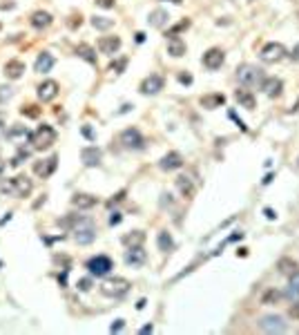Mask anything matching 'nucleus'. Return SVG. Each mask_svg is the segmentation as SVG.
I'll list each match as a JSON object with an SVG mask.
<instances>
[{
    "mask_svg": "<svg viewBox=\"0 0 299 335\" xmlns=\"http://www.w3.org/2000/svg\"><path fill=\"white\" fill-rule=\"evenodd\" d=\"M266 217H268V219H275L277 214H275V213H272V210H270V208H266Z\"/></svg>",
    "mask_w": 299,
    "mask_h": 335,
    "instance_id": "nucleus-50",
    "label": "nucleus"
},
{
    "mask_svg": "<svg viewBox=\"0 0 299 335\" xmlns=\"http://www.w3.org/2000/svg\"><path fill=\"white\" fill-rule=\"evenodd\" d=\"M259 329L264 333H286L288 324L284 322L282 315H264L261 322H259Z\"/></svg>",
    "mask_w": 299,
    "mask_h": 335,
    "instance_id": "nucleus-9",
    "label": "nucleus"
},
{
    "mask_svg": "<svg viewBox=\"0 0 299 335\" xmlns=\"http://www.w3.org/2000/svg\"><path fill=\"white\" fill-rule=\"evenodd\" d=\"M98 7H103V9H109V7H114V0H94Z\"/></svg>",
    "mask_w": 299,
    "mask_h": 335,
    "instance_id": "nucleus-39",
    "label": "nucleus"
},
{
    "mask_svg": "<svg viewBox=\"0 0 299 335\" xmlns=\"http://www.w3.org/2000/svg\"><path fill=\"white\" fill-rule=\"evenodd\" d=\"M60 226L72 228L76 244H81V246H87V244H92L94 239H96V226H94V221L90 219V217L72 214V217H67V219L60 221Z\"/></svg>",
    "mask_w": 299,
    "mask_h": 335,
    "instance_id": "nucleus-1",
    "label": "nucleus"
},
{
    "mask_svg": "<svg viewBox=\"0 0 299 335\" xmlns=\"http://www.w3.org/2000/svg\"><path fill=\"white\" fill-rule=\"evenodd\" d=\"M277 268H279V273H282V275H293V273H297V261L284 257V259L277 261Z\"/></svg>",
    "mask_w": 299,
    "mask_h": 335,
    "instance_id": "nucleus-30",
    "label": "nucleus"
},
{
    "mask_svg": "<svg viewBox=\"0 0 299 335\" xmlns=\"http://www.w3.org/2000/svg\"><path fill=\"white\" fill-rule=\"evenodd\" d=\"M127 290H130V282L123 277H112L101 284V293L107 297H123Z\"/></svg>",
    "mask_w": 299,
    "mask_h": 335,
    "instance_id": "nucleus-5",
    "label": "nucleus"
},
{
    "mask_svg": "<svg viewBox=\"0 0 299 335\" xmlns=\"http://www.w3.org/2000/svg\"><path fill=\"white\" fill-rule=\"evenodd\" d=\"M12 96H14V90L9 85H7V87L5 85L0 87V103H7V101H9Z\"/></svg>",
    "mask_w": 299,
    "mask_h": 335,
    "instance_id": "nucleus-35",
    "label": "nucleus"
},
{
    "mask_svg": "<svg viewBox=\"0 0 299 335\" xmlns=\"http://www.w3.org/2000/svg\"><path fill=\"white\" fill-rule=\"evenodd\" d=\"M163 76L161 74H150L148 78H143L141 83V92L143 94H159L163 90Z\"/></svg>",
    "mask_w": 299,
    "mask_h": 335,
    "instance_id": "nucleus-14",
    "label": "nucleus"
},
{
    "mask_svg": "<svg viewBox=\"0 0 299 335\" xmlns=\"http://www.w3.org/2000/svg\"><path fill=\"white\" fill-rule=\"evenodd\" d=\"M31 25H34L36 29H45L52 25V14H47V12H36L31 14Z\"/></svg>",
    "mask_w": 299,
    "mask_h": 335,
    "instance_id": "nucleus-25",
    "label": "nucleus"
},
{
    "mask_svg": "<svg viewBox=\"0 0 299 335\" xmlns=\"http://www.w3.org/2000/svg\"><path fill=\"white\" fill-rule=\"evenodd\" d=\"M25 159H29V150H25V148H23V150H20V152H18V154L12 159V166H20V163L25 161Z\"/></svg>",
    "mask_w": 299,
    "mask_h": 335,
    "instance_id": "nucleus-36",
    "label": "nucleus"
},
{
    "mask_svg": "<svg viewBox=\"0 0 299 335\" xmlns=\"http://www.w3.org/2000/svg\"><path fill=\"white\" fill-rule=\"evenodd\" d=\"M123 326H125V324H123V320H116V324H112V326H109V331H112V333H116V331H121Z\"/></svg>",
    "mask_w": 299,
    "mask_h": 335,
    "instance_id": "nucleus-41",
    "label": "nucleus"
},
{
    "mask_svg": "<svg viewBox=\"0 0 299 335\" xmlns=\"http://www.w3.org/2000/svg\"><path fill=\"white\" fill-rule=\"evenodd\" d=\"M119 141H121L123 148H127V150H141L145 145V139L143 134L138 132L136 127H127V130H123L121 137H119Z\"/></svg>",
    "mask_w": 299,
    "mask_h": 335,
    "instance_id": "nucleus-7",
    "label": "nucleus"
},
{
    "mask_svg": "<svg viewBox=\"0 0 299 335\" xmlns=\"http://www.w3.org/2000/svg\"><path fill=\"white\" fill-rule=\"evenodd\" d=\"M224 61H225V54L219 47H212V49H208L203 54V67H208V70H219L224 65Z\"/></svg>",
    "mask_w": 299,
    "mask_h": 335,
    "instance_id": "nucleus-11",
    "label": "nucleus"
},
{
    "mask_svg": "<svg viewBox=\"0 0 299 335\" xmlns=\"http://www.w3.org/2000/svg\"><path fill=\"white\" fill-rule=\"evenodd\" d=\"M125 65H127V61H125V58H121V61H119V63H116V65H112V70H114V72H119V74H121V70H123V67H125Z\"/></svg>",
    "mask_w": 299,
    "mask_h": 335,
    "instance_id": "nucleus-40",
    "label": "nucleus"
},
{
    "mask_svg": "<svg viewBox=\"0 0 299 335\" xmlns=\"http://www.w3.org/2000/svg\"><path fill=\"white\" fill-rule=\"evenodd\" d=\"M179 81L185 83V85H190V83H192V76L190 74H181V76H179Z\"/></svg>",
    "mask_w": 299,
    "mask_h": 335,
    "instance_id": "nucleus-44",
    "label": "nucleus"
},
{
    "mask_svg": "<svg viewBox=\"0 0 299 335\" xmlns=\"http://www.w3.org/2000/svg\"><path fill=\"white\" fill-rule=\"evenodd\" d=\"M270 300H279V293H277V290H270V293L266 295V300H264V302H270Z\"/></svg>",
    "mask_w": 299,
    "mask_h": 335,
    "instance_id": "nucleus-45",
    "label": "nucleus"
},
{
    "mask_svg": "<svg viewBox=\"0 0 299 335\" xmlns=\"http://www.w3.org/2000/svg\"><path fill=\"white\" fill-rule=\"evenodd\" d=\"M20 112H23L25 116H29V119H36V116L41 114V110H38L36 105H27V107H23V110H20Z\"/></svg>",
    "mask_w": 299,
    "mask_h": 335,
    "instance_id": "nucleus-37",
    "label": "nucleus"
},
{
    "mask_svg": "<svg viewBox=\"0 0 299 335\" xmlns=\"http://www.w3.org/2000/svg\"><path fill=\"white\" fill-rule=\"evenodd\" d=\"M76 56L83 58V61H87L90 65H96V52H94L90 45H85V43L76 47Z\"/></svg>",
    "mask_w": 299,
    "mask_h": 335,
    "instance_id": "nucleus-27",
    "label": "nucleus"
},
{
    "mask_svg": "<svg viewBox=\"0 0 299 335\" xmlns=\"http://www.w3.org/2000/svg\"><path fill=\"white\" fill-rule=\"evenodd\" d=\"M2 134H5V121L0 119V137H2Z\"/></svg>",
    "mask_w": 299,
    "mask_h": 335,
    "instance_id": "nucleus-52",
    "label": "nucleus"
},
{
    "mask_svg": "<svg viewBox=\"0 0 299 335\" xmlns=\"http://www.w3.org/2000/svg\"><path fill=\"white\" fill-rule=\"evenodd\" d=\"M92 25H94V29H101V31H105V29L114 27V20H112V18H105V16H94L92 18Z\"/></svg>",
    "mask_w": 299,
    "mask_h": 335,
    "instance_id": "nucleus-33",
    "label": "nucleus"
},
{
    "mask_svg": "<svg viewBox=\"0 0 299 335\" xmlns=\"http://www.w3.org/2000/svg\"><path fill=\"white\" fill-rule=\"evenodd\" d=\"M150 25H152V27H159L161 29L163 25H167V20H170V16H167V12L165 9H156V12H152L150 14Z\"/></svg>",
    "mask_w": 299,
    "mask_h": 335,
    "instance_id": "nucleus-28",
    "label": "nucleus"
},
{
    "mask_svg": "<svg viewBox=\"0 0 299 335\" xmlns=\"http://www.w3.org/2000/svg\"><path fill=\"white\" fill-rule=\"evenodd\" d=\"M83 134H85V137H87V139H94V132H92V127H83Z\"/></svg>",
    "mask_w": 299,
    "mask_h": 335,
    "instance_id": "nucleus-47",
    "label": "nucleus"
},
{
    "mask_svg": "<svg viewBox=\"0 0 299 335\" xmlns=\"http://www.w3.org/2000/svg\"><path fill=\"white\" fill-rule=\"evenodd\" d=\"M90 286H92L90 279H81V282H78V289H81V290H90Z\"/></svg>",
    "mask_w": 299,
    "mask_h": 335,
    "instance_id": "nucleus-42",
    "label": "nucleus"
},
{
    "mask_svg": "<svg viewBox=\"0 0 299 335\" xmlns=\"http://www.w3.org/2000/svg\"><path fill=\"white\" fill-rule=\"evenodd\" d=\"M31 190H34V183H31V179H29L27 174H18L7 185H2V192H9L12 197H18V199L29 197Z\"/></svg>",
    "mask_w": 299,
    "mask_h": 335,
    "instance_id": "nucleus-4",
    "label": "nucleus"
},
{
    "mask_svg": "<svg viewBox=\"0 0 299 335\" xmlns=\"http://www.w3.org/2000/svg\"><path fill=\"white\" fill-rule=\"evenodd\" d=\"M286 295H288V297H299V271L290 275V282H288Z\"/></svg>",
    "mask_w": 299,
    "mask_h": 335,
    "instance_id": "nucleus-32",
    "label": "nucleus"
},
{
    "mask_svg": "<svg viewBox=\"0 0 299 335\" xmlns=\"http://www.w3.org/2000/svg\"><path fill=\"white\" fill-rule=\"evenodd\" d=\"M5 170H7V163L2 161V159H0V177H2V174H5Z\"/></svg>",
    "mask_w": 299,
    "mask_h": 335,
    "instance_id": "nucleus-49",
    "label": "nucleus"
},
{
    "mask_svg": "<svg viewBox=\"0 0 299 335\" xmlns=\"http://www.w3.org/2000/svg\"><path fill=\"white\" fill-rule=\"evenodd\" d=\"M141 333H152V324H150V326H143V329H141Z\"/></svg>",
    "mask_w": 299,
    "mask_h": 335,
    "instance_id": "nucleus-51",
    "label": "nucleus"
},
{
    "mask_svg": "<svg viewBox=\"0 0 299 335\" xmlns=\"http://www.w3.org/2000/svg\"><path fill=\"white\" fill-rule=\"evenodd\" d=\"M148 259V253L143 250V246H130L125 253V264L136 268V266H143Z\"/></svg>",
    "mask_w": 299,
    "mask_h": 335,
    "instance_id": "nucleus-12",
    "label": "nucleus"
},
{
    "mask_svg": "<svg viewBox=\"0 0 299 335\" xmlns=\"http://www.w3.org/2000/svg\"><path fill=\"white\" fill-rule=\"evenodd\" d=\"M112 268H114V264L105 255H96V257H92V259L87 261V271L92 273V275H96V277H105Z\"/></svg>",
    "mask_w": 299,
    "mask_h": 335,
    "instance_id": "nucleus-8",
    "label": "nucleus"
},
{
    "mask_svg": "<svg viewBox=\"0 0 299 335\" xmlns=\"http://www.w3.org/2000/svg\"><path fill=\"white\" fill-rule=\"evenodd\" d=\"M81 159L83 163H85L87 168H94L101 163V159H103V152L98 150L96 145H87V148H83L81 150Z\"/></svg>",
    "mask_w": 299,
    "mask_h": 335,
    "instance_id": "nucleus-17",
    "label": "nucleus"
},
{
    "mask_svg": "<svg viewBox=\"0 0 299 335\" xmlns=\"http://www.w3.org/2000/svg\"><path fill=\"white\" fill-rule=\"evenodd\" d=\"M181 166H183V156L179 154V152H167L161 161H159V168H161V170H165V172L179 170Z\"/></svg>",
    "mask_w": 299,
    "mask_h": 335,
    "instance_id": "nucleus-18",
    "label": "nucleus"
},
{
    "mask_svg": "<svg viewBox=\"0 0 299 335\" xmlns=\"http://www.w3.org/2000/svg\"><path fill=\"white\" fill-rule=\"evenodd\" d=\"M98 49H101V54L114 56L121 49V38L119 36H103V38H98Z\"/></svg>",
    "mask_w": 299,
    "mask_h": 335,
    "instance_id": "nucleus-15",
    "label": "nucleus"
},
{
    "mask_svg": "<svg viewBox=\"0 0 299 335\" xmlns=\"http://www.w3.org/2000/svg\"><path fill=\"white\" fill-rule=\"evenodd\" d=\"M237 78H239V83L243 87H257L264 81V70L257 67V65H248V63L239 65L237 67Z\"/></svg>",
    "mask_w": 299,
    "mask_h": 335,
    "instance_id": "nucleus-3",
    "label": "nucleus"
},
{
    "mask_svg": "<svg viewBox=\"0 0 299 335\" xmlns=\"http://www.w3.org/2000/svg\"><path fill=\"white\" fill-rule=\"evenodd\" d=\"M290 56H293V61H297V63H299V43L293 47V54H290Z\"/></svg>",
    "mask_w": 299,
    "mask_h": 335,
    "instance_id": "nucleus-46",
    "label": "nucleus"
},
{
    "mask_svg": "<svg viewBox=\"0 0 299 335\" xmlns=\"http://www.w3.org/2000/svg\"><path fill=\"white\" fill-rule=\"evenodd\" d=\"M188 27H190V20H183V23H179L174 29H170V31H167L165 36H167V38H170V36H177L179 31H181V29H188Z\"/></svg>",
    "mask_w": 299,
    "mask_h": 335,
    "instance_id": "nucleus-38",
    "label": "nucleus"
},
{
    "mask_svg": "<svg viewBox=\"0 0 299 335\" xmlns=\"http://www.w3.org/2000/svg\"><path fill=\"white\" fill-rule=\"evenodd\" d=\"M58 168V156L52 154L47 156V159H43V161H36L34 163V172L38 174V177H43V179H47V177H52L54 170Z\"/></svg>",
    "mask_w": 299,
    "mask_h": 335,
    "instance_id": "nucleus-10",
    "label": "nucleus"
},
{
    "mask_svg": "<svg viewBox=\"0 0 299 335\" xmlns=\"http://www.w3.org/2000/svg\"><path fill=\"white\" fill-rule=\"evenodd\" d=\"M225 103V96L224 94H208V96L201 98V105L208 107V110H214V107H221Z\"/></svg>",
    "mask_w": 299,
    "mask_h": 335,
    "instance_id": "nucleus-26",
    "label": "nucleus"
},
{
    "mask_svg": "<svg viewBox=\"0 0 299 335\" xmlns=\"http://www.w3.org/2000/svg\"><path fill=\"white\" fill-rule=\"evenodd\" d=\"M54 63H56V58L52 56L49 52H43V54H38V58H36V72H41V74H47V72L52 70L54 67Z\"/></svg>",
    "mask_w": 299,
    "mask_h": 335,
    "instance_id": "nucleus-20",
    "label": "nucleus"
},
{
    "mask_svg": "<svg viewBox=\"0 0 299 335\" xmlns=\"http://www.w3.org/2000/svg\"><path fill=\"white\" fill-rule=\"evenodd\" d=\"M259 58H261L264 63H279V61L286 58V47H284L282 43H268V45L261 47Z\"/></svg>",
    "mask_w": 299,
    "mask_h": 335,
    "instance_id": "nucleus-6",
    "label": "nucleus"
},
{
    "mask_svg": "<svg viewBox=\"0 0 299 335\" xmlns=\"http://www.w3.org/2000/svg\"><path fill=\"white\" fill-rule=\"evenodd\" d=\"M119 221H121V213H114L112 217H109V226H116Z\"/></svg>",
    "mask_w": 299,
    "mask_h": 335,
    "instance_id": "nucleus-43",
    "label": "nucleus"
},
{
    "mask_svg": "<svg viewBox=\"0 0 299 335\" xmlns=\"http://www.w3.org/2000/svg\"><path fill=\"white\" fill-rule=\"evenodd\" d=\"M29 143L34 150H49L54 143H56V130L52 125H38L34 132H29Z\"/></svg>",
    "mask_w": 299,
    "mask_h": 335,
    "instance_id": "nucleus-2",
    "label": "nucleus"
},
{
    "mask_svg": "<svg viewBox=\"0 0 299 335\" xmlns=\"http://www.w3.org/2000/svg\"><path fill=\"white\" fill-rule=\"evenodd\" d=\"M185 49H188V47H185V43L181 41L179 36H170V38H167V54H170V56L181 58L185 54Z\"/></svg>",
    "mask_w": 299,
    "mask_h": 335,
    "instance_id": "nucleus-21",
    "label": "nucleus"
},
{
    "mask_svg": "<svg viewBox=\"0 0 299 335\" xmlns=\"http://www.w3.org/2000/svg\"><path fill=\"white\" fill-rule=\"evenodd\" d=\"M16 137H29V130L25 125H14L9 132H7V139H16Z\"/></svg>",
    "mask_w": 299,
    "mask_h": 335,
    "instance_id": "nucleus-34",
    "label": "nucleus"
},
{
    "mask_svg": "<svg viewBox=\"0 0 299 335\" xmlns=\"http://www.w3.org/2000/svg\"><path fill=\"white\" fill-rule=\"evenodd\" d=\"M23 72H25V63L23 61H18V58H12V61H7L5 63V76L7 78H12V81L20 78Z\"/></svg>",
    "mask_w": 299,
    "mask_h": 335,
    "instance_id": "nucleus-19",
    "label": "nucleus"
},
{
    "mask_svg": "<svg viewBox=\"0 0 299 335\" xmlns=\"http://www.w3.org/2000/svg\"><path fill=\"white\" fill-rule=\"evenodd\" d=\"M261 92L266 94V96H270V98H275V96H279L282 94V90H284V83H282V78H277V76H268V78H264L261 81Z\"/></svg>",
    "mask_w": 299,
    "mask_h": 335,
    "instance_id": "nucleus-13",
    "label": "nucleus"
},
{
    "mask_svg": "<svg viewBox=\"0 0 299 335\" xmlns=\"http://www.w3.org/2000/svg\"><path fill=\"white\" fill-rule=\"evenodd\" d=\"M72 203H74L78 210H90V208H94V206H96V197L78 192V195L72 197Z\"/></svg>",
    "mask_w": 299,
    "mask_h": 335,
    "instance_id": "nucleus-22",
    "label": "nucleus"
},
{
    "mask_svg": "<svg viewBox=\"0 0 299 335\" xmlns=\"http://www.w3.org/2000/svg\"><path fill=\"white\" fill-rule=\"evenodd\" d=\"M58 96V83L56 81H43L38 85V98H41L43 103H49L54 98Z\"/></svg>",
    "mask_w": 299,
    "mask_h": 335,
    "instance_id": "nucleus-16",
    "label": "nucleus"
},
{
    "mask_svg": "<svg viewBox=\"0 0 299 335\" xmlns=\"http://www.w3.org/2000/svg\"><path fill=\"white\" fill-rule=\"evenodd\" d=\"M290 315H293V318H299V302L295 304L293 308H290Z\"/></svg>",
    "mask_w": 299,
    "mask_h": 335,
    "instance_id": "nucleus-48",
    "label": "nucleus"
},
{
    "mask_svg": "<svg viewBox=\"0 0 299 335\" xmlns=\"http://www.w3.org/2000/svg\"><path fill=\"white\" fill-rule=\"evenodd\" d=\"M177 190L181 192L183 197H192V195H194V183H192L190 177H185V174L177 177Z\"/></svg>",
    "mask_w": 299,
    "mask_h": 335,
    "instance_id": "nucleus-23",
    "label": "nucleus"
},
{
    "mask_svg": "<svg viewBox=\"0 0 299 335\" xmlns=\"http://www.w3.org/2000/svg\"><path fill=\"white\" fill-rule=\"evenodd\" d=\"M172 2H177V5H181V0H172Z\"/></svg>",
    "mask_w": 299,
    "mask_h": 335,
    "instance_id": "nucleus-53",
    "label": "nucleus"
},
{
    "mask_svg": "<svg viewBox=\"0 0 299 335\" xmlns=\"http://www.w3.org/2000/svg\"><path fill=\"white\" fill-rule=\"evenodd\" d=\"M143 242H145V232H141V230H134L132 235H125V237H123V244H125L127 248H130V246H141Z\"/></svg>",
    "mask_w": 299,
    "mask_h": 335,
    "instance_id": "nucleus-31",
    "label": "nucleus"
},
{
    "mask_svg": "<svg viewBox=\"0 0 299 335\" xmlns=\"http://www.w3.org/2000/svg\"><path fill=\"white\" fill-rule=\"evenodd\" d=\"M0 27H2V25H0Z\"/></svg>",
    "mask_w": 299,
    "mask_h": 335,
    "instance_id": "nucleus-54",
    "label": "nucleus"
},
{
    "mask_svg": "<svg viewBox=\"0 0 299 335\" xmlns=\"http://www.w3.org/2000/svg\"><path fill=\"white\" fill-rule=\"evenodd\" d=\"M156 244H159V250H163V253H170V250L174 248V239L172 235L167 230H161L159 232V237H156Z\"/></svg>",
    "mask_w": 299,
    "mask_h": 335,
    "instance_id": "nucleus-29",
    "label": "nucleus"
},
{
    "mask_svg": "<svg viewBox=\"0 0 299 335\" xmlns=\"http://www.w3.org/2000/svg\"><path fill=\"white\" fill-rule=\"evenodd\" d=\"M235 98H237V103L241 105V107H246V110H253L254 107V96H253V92H248V90H237Z\"/></svg>",
    "mask_w": 299,
    "mask_h": 335,
    "instance_id": "nucleus-24",
    "label": "nucleus"
}]
</instances>
